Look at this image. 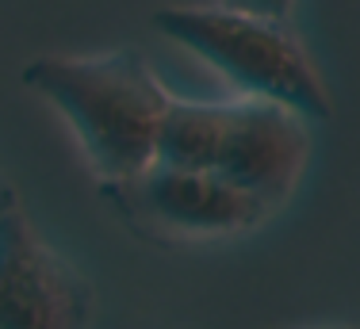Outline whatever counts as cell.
Listing matches in <instances>:
<instances>
[{
  "mask_svg": "<svg viewBox=\"0 0 360 329\" xmlns=\"http://www.w3.org/2000/svg\"><path fill=\"white\" fill-rule=\"evenodd\" d=\"M230 127V103H203L173 96L158 131L153 161L192 172H215Z\"/></svg>",
  "mask_w": 360,
  "mask_h": 329,
  "instance_id": "cell-6",
  "label": "cell"
},
{
  "mask_svg": "<svg viewBox=\"0 0 360 329\" xmlns=\"http://www.w3.org/2000/svg\"><path fill=\"white\" fill-rule=\"evenodd\" d=\"M322 329H353V325H322Z\"/></svg>",
  "mask_w": 360,
  "mask_h": 329,
  "instance_id": "cell-9",
  "label": "cell"
},
{
  "mask_svg": "<svg viewBox=\"0 0 360 329\" xmlns=\"http://www.w3.org/2000/svg\"><path fill=\"white\" fill-rule=\"evenodd\" d=\"M219 4L234 8V12H250V15H264V20L288 23V20H291V8H295V0H219Z\"/></svg>",
  "mask_w": 360,
  "mask_h": 329,
  "instance_id": "cell-7",
  "label": "cell"
},
{
  "mask_svg": "<svg viewBox=\"0 0 360 329\" xmlns=\"http://www.w3.org/2000/svg\"><path fill=\"white\" fill-rule=\"evenodd\" d=\"M20 81L65 119L100 184L131 180L153 164L173 92L139 50L42 54L23 65Z\"/></svg>",
  "mask_w": 360,
  "mask_h": 329,
  "instance_id": "cell-1",
  "label": "cell"
},
{
  "mask_svg": "<svg viewBox=\"0 0 360 329\" xmlns=\"http://www.w3.org/2000/svg\"><path fill=\"white\" fill-rule=\"evenodd\" d=\"M15 207H20V199H15V188L8 184V176L0 172V219H4V214H12Z\"/></svg>",
  "mask_w": 360,
  "mask_h": 329,
  "instance_id": "cell-8",
  "label": "cell"
},
{
  "mask_svg": "<svg viewBox=\"0 0 360 329\" xmlns=\"http://www.w3.org/2000/svg\"><path fill=\"white\" fill-rule=\"evenodd\" d=\"M311 127L314 123L280 103L234 100L215 172L276 214L307 172Z\"/></svg>",
  "mask_w": 360,
  "mask_h": 329,
  "instance_id": "cell-5",
  "label": "cell"
},
{
  "mask_svg": "<svg viewBox=\"0 0 360 329\" xmlns=\"http://www.w3.org/2000/svg\"><path fill=\"white\" fill-rule=\"evenodd\" d=\"M150 23L222 73L242 100L280 103L314 127L333 115V96L319 65L288 23L234 12L226 4H165Z\"/></svg>",
  "mask_w": 360,
  "mask_h": 329,
  "instance_id": "cell-2",
  "label": "cell"
},
{
  "mask_svg": "<svg viewBox=\"0 0 360 329\" xmlns=\"http://www.w3.org/2000/svg\"><path fill=\"white\" fill-rule=\"evenodd\" d=\"M100 192L131 230L153 241H222L257 230L272 211L219 172L158 164L139 176L100 184Z\"/></svg>",
  "mask_w": 360,
  "mask_h": 329,
  "instance_id": "cell-3",
  "label": "cell"
},
{
  "mask_svg": "<svg viewBox=\"0 0 360 329\" xmlns=\"http://www.w3.org/2000/svg\"><path fill=\"white\" fill-rule=\"evenodd\" d=\"M92 283L15 207L0 219V329H89Z\"/></svg>",
  "mask_w": 360,
  "mask_h": 329,
  "instance_id": "cell-4",
  "label": "cell"
}]
</instances>
